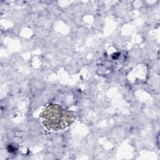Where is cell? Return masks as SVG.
Segmentation results:
<instances>
[{"mask_svg":"<svg viewBox=\"0 0 160 160\" xmlns=\"http://www.w3.org/2000/svg\"><path fill=\"white\" fill-rule=\"evenodd\" d=\"M42 124L48 129L62 130L69 126L75 120L73 112L58 104H49L41 112Z\"/></svg>","mask_w":160,"mask_h":160,"instance_id":"cell-1","label":"cell"}]
</instances>
